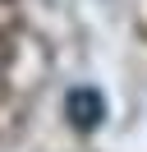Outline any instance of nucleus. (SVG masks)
<instances>
[{"label":"nucleus","instance_id":"obj_1","mask_svg":"<svg viewBox=\"0 0 147 152\" xmlns=\"http://www.w3.org/2000/svg\"><path fill=\"white\" fill-rule=\"evenodd\" d=\"M69 115H74L78 129H97V120H101V92L74 88V92H69Z\"/></svg>","mask_w":147,"mask_h":152}]
</instances>
